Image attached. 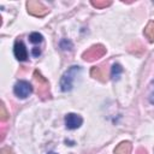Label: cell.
<instances>
[{"mask_svg":"<svg viewBox=\"0 0 154 154\" xmlns=\"http://www.w3.org/2000/svg\"><path fill=\"white\" fill-rule=\"evenodd\" d=\"M136 154H147V150L144 148H138L136 150Z\"/></svg>","mask_w":154,"mask_h":154,"instance_id":"obj_17","label":"cell"},{"mask_svg":"<svg viewBox=\"0 0 154 154\" xmlns=\"http://www.w3.org/2000/svg\"><path fill=\"white\" fill-rule=\"evenodd\" d=\"M13 53H14V57L19 61H24L28 59V52H26L25 45L22 41H16L14 47H13Z\"/></svg>","mask_w":154,"mask_h":154,"instance_id":"obj_8","label":"cell"},{"mask_svg":"<svg viewBox=\"0 0 154 154\" xmlns=\"http://www.w3.org/2000/svg\"><path fill=\"white\" fill-rule=\"evenodd\" d=\"M43 40V36L40 32H31L29 35V41L31 43H41Z\"/></svg>","mask_w":154,"mask_h":154,"instance_id":"obj_13","label":"cell"},{"mask_svg":"<svg viewBox=\"0 0 154 154\" xmlns=\"http://www.w3.org/2000/svg\"><path fill=\"white\" fill-rule=\"evenodd\" d=\"M144 35L149 42H154V20H150L144 28Z\"/></svg>","mask_w":154,"mask_h":154,"instance_id":"obj_10","label":"cell"},{"mask_svg":"<svg viewBox=\"0 0 154 154\" xmlns=\"http://www.w3.org/2000/svg\"><path fill=\"white\" fill-rule=\"evenodd\" d=\"M131 148L132 146L129 141H123L114 148V154H130Z\"/></svg>","mask_w":154,"mask_h":154,"instance_id":"obj_9","label":"cell"},{"mask_svg":"<svg viewBox=\"0 0 154 154\" xmlns=\"http://www.w3.org/2000/svg\"><path fill=\"white\" fill-rule=\"evenodd\" d=\"M0 154H14V153H13V150L10 149V148H1Z\"/></svg>","mask_w":154,"mask_h":154,"instance_id":"obj_15","label":"cell"},{"mask_svg":"<svg viewBox=\"0 0 154 154\" xmlns=\"http://www.w3.org/2000/svg\"><path fill=\"white\" fill-rule=\"evenodd\" d=\"M28 12L35 17H45L47 13H49L48 7H46L41 1L37 0H29L26 2Z\"/></svg>","mask_w":154,"mask_h":154,"instance_id":"obj_3","label":"cell"},{"mask_svg":"<svg viewBox=\"0 0 154 154\" xmlns=\"http://www.w3.org/2000/svg\"><path fill=\"white\" fill-rule=\"evenodd\" d=\"M106 54V48L102 45H94L90 48H88L83 54L82 58L85 61H94Z\"/></svg>","mask_w":154,"mask_h":154,"instance_id":"obj_4","label":"cell"},{"mask_svg":"<svg viewBox=\"0 0 154 154\" xmlns=\"http://www.w3.org/2000/svg\"><path fill=\"white\" fill-rule=\"evenodd\" d=\"M90 76L100 82H106L107 81V69L106 65H99V66H94L90 70Z\"/></svg>","mask_w":154,"mask_h":154,"instance_id":"obj_7","label":"cell"},{"mask_svg":"<svg viewBox=\"0 0 154 154\" xmlns=\"http://www.w3.org/2000/svg\"><path fill=\"white\" fill-rule=\"evenodd\" d=\"M81 73V67L79 66H71L61 77L60 79V88L63 91H70L73 87V83L76 81V77Z\"/></svg>","mask_w":154,"mask_h":154,"instance_id":"obj_1","label":"cell"},{"mask_svg":"<svg viewBox=\"0 0 154 154\" xmlns=\"http://www.w3.org/2000/svg\"><path fill=\"white\" fill-rule=\"evenodd\" d=\"M83 123V119L79 114H76V113H69L66 114L65 117V125L67 129L70 130H75V129H78Z\"/></svg>","mask_w":154,"mask_h":154,"instance_id":"obj_6","label":"cell"},{"mask_svg":"<svg viewBox=\"0 0 154 154\" xmlns=\"http://www.w3.org/2000/svg\"><path fill=\"white\" fill-rule=\"evenodd\" d=\"M48 154H57V153H54V152H49Z\"/></svg>","mask_w":154,"mask_h":154,"instance_id":"obj_19","label":"cell"},{"mask_svg":"<svg viewBox=\"0 0 154 154\" xmlns=\"http://www.w3.org/2000/svg\"><path fill=\"white\" fill-rule=\"evenodd\" d=\"M149 101H150V103H154V93L150 95V97H149Z\"/></svg>","mask_w":154,"mask_h":154,"instance_id":"obj_18","label":"cell"},{"mask_svg":"<svg viewBox=\"0 0 154 154\" xmlns=\"http://www.w3.org/2000/svg\"><path fill=\"white\" fill-rule=\"evenodd\" d=\"M31 53H32V55H34V57H38V55L41 54V49H40V48H37V47H34V48H32V51H31Z\"/></svg>","mask_w":154,"mask_h":154,"instance_id":"obj_16","label":"cell"},{"mask_svg":"<svg viewBox=\"0 0 154 154\" xmlns=\"http://www.w3.org/2000/svg\"><path fill=\"white\" fill-rule=\"evenodd\" d=\"M122 72H123V69H122V66L119 64H113L112 65V67H111V77L113 79H118Z\"/></svg>","mask_w":154,"mask_h":154,"instance_id":"obj_11","label":"cell"},{"mask_svg":"<svg viewBox=\"0 0 154 154\" xmlns=\"http://www.w3.org/2000/svg\"><path fill=\"white\" fill-rule=\"evenodd\" d=\"M34 79L37 84V94L41 99H47L49 97L51 93H49V83L48 81L36 70L34 71Z\"/></svg>","mask_w":154,"mask_h":154,"instance_id":"obj_2","label":"cell"},{"mask_svg":"<svg viewBox=\"0 0 154 154\" xmlns=\"http://www.w3.org/2000/svg\"><path fill=\"white\" fill-rule=\"evenodd\" d=\"M13 91L19 99H26L32 93V87L28 81H18L14 84Z\"/></svg>","mask_w":154,"mask_h":154,"instance_id":"obj_5","label":"cell"},{"mask_svg":"<svg viewBox=\"0 0 154 154\" xmlns=\"http://www.w3.org/2000/svg\"><path fill=\"white\" fill-rule=\"evenodd\" d=\"M111 4H112V1H109V0H96V1L93 0L91 1V5L96 8H103V7L109 6Z\"/></svg>","mask_w":154,"mask_h":154,"instance_id":"obj_12","label":"cell"},{"mask_svg":"<svg viewBox=\"0 0 154 154\" xmlns=\"http://www.w3.org/2000/svg\"><path fill=\"white\" fill-rule=\"evenodd\" d=\"M8 116H10V114L7 113L4 102H1V105H0V120H1V122L7 120V119H8Z\"/></svg>","mask_w":154,"mask_h":154,"instance_id":"obj_14","label":"cell"}]
</instances>
